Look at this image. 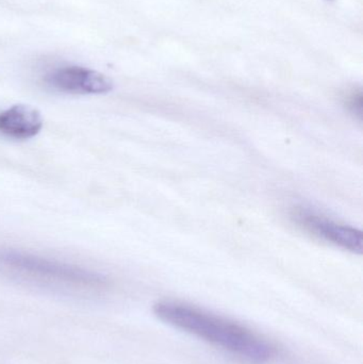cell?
<instances>
[{"instance_id":"6da1fadb","label":"cell","mask_w":363,"mask_h":364,"mask_svg":"<svg viewBox=\"0 0 363 364\" xmlns=\"http://www.w3.org/2000/svg\"><path fill=\"white\" fill-rule=\"evenodd\" d=\"M153 312L162 322L251 363H269L276 355L274 346L251 329L194 306L163 301Z\"/></svg>"},{"instance_id":"7a4b0ae2","label":"cell","mask_w":363,"mask_h":364,"mask_svg":"<svg viewBox=\"0 0 363 364\" xmlns=\"http://www.w3.org/2000/svg\"><path fill=\"white\" fill-rule=\"evenodd\" d=\"M0 262L11 269L42 282L83 289L97 288L104 284V278L93 272L12 250L0 252Z\"/></svg>"},{"instance_id":"3957f363","label":"cell","mask_w":363,"mask_h":364,"mask_svg":"<svg viewBox=\"0 0 363 364\" xmlns=\"http://www.w3.org/2000/svg\"><path fill=\"white\" fill-rule=\"evenodd\" d=\"M294 220L303 228L326 242L339 246L345 250L362 254V232L353 227L338 224L330 218L307 209L296 210L293 214Z\"/></svg>"},{"instance_id":"277c9868","label":"cell","mask_w":363,"mask_h":364,"mask_svg":"<svg viewBox=\"0 0 363 364\" xmlns=\"http://www.w3.org/2000/svg\"><path fill=\"white\" fill-rule=\"evenodd\" d=\"M47 83L50 87L66 93L104 94L113 89L110 78L79 66L59 68L47 75Z\"/></svg>"},{"instance_id":"5b68a950","label":"cell","mask_w":363,"mask_h":364,"mask_svg":"<svg viewBox=\"0 0 363 364\" xmlns=\"http://www.w3.org/2000/svg\"><path fill=\"white\" fill-rule=\"evenodd\" d=\"M42 126V115L31 106L16 105L0 114V132L12 138H32Z\"/></svg>"},{"instance_id":"8992f818","label":"cell","mask_w":363,"mask_h":364,"mask_svg":"<svg viewBox=\"0 0 363 364\" xmlns=\"http://www.w3.org/2000/svg\"><path fill=\"white\" fill-rule=\"evenodd\" d=\"M362 102L363 95L362 90H355V91L347 94V97H345V105L349 109L350 112L362 119Z\"/></svg>"}]
</instances>
